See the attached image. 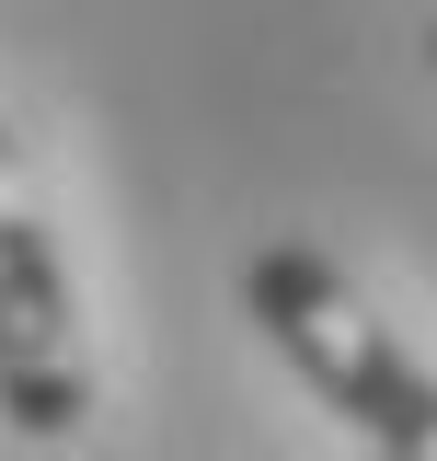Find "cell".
<instances>
[{"mask_svg": "<svg viewBox=\"0 0 437 461\" xmlns=\"http://www.w3.org/2000/svg\"><path fill=\"white\" fill-rule=\"evenodd\" d=\"M242 312H254V335L369 438V461H437V369L345 288L334 254L265 242V254L242 266Z\"/></svg>", "mask_w": 437, "mask_h": 461, "instance_id": "6da1fadb", "label": "cell"}, {"mask_svg": "<svg viewBox=\"0 0 437 461\" xmlns=\"http://www.w3.org/2000/svg\"><path fill=\"white\" fill-rule=\"evenodd\" d=\"M0 427L12 438H81L93 427V346H81L69 254L47 230V196H35L12 127H0Z\"/></svg>", "mask_w": 437, "mask_h": 461, "instance_id": "7a4b0ae2", "label": "cell"}, {"mask_svg": "<svg viewBox=\"0 0 437 461\" xmlns=\"http://www.w3.org/2000/svg\"><path fill=\"white\" fill-rule=\"evenodd\" d=\"M426 69H437V23H426Z\"/></svg>", "mask_w": 437, "mask_h": 461, "instance_id": "3957f363", "label": "cell"}]
</instances>
